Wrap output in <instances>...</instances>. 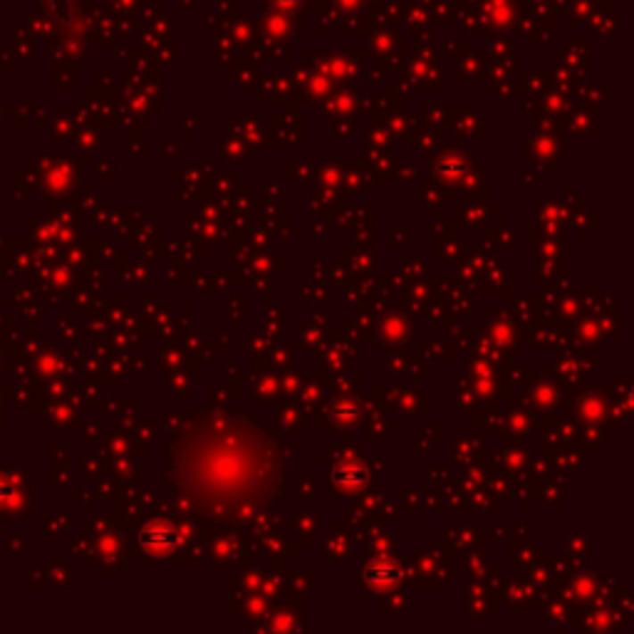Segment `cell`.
<instances>
[{
	"label": "cell",
	"mask_w": 634,
	"mask_h": 634,
	"mask_svg": "<svg viewBox=\"0 0 634 634\" xmlns=\"http://www.w3.org/2000/svg\"><path fill=\"white\" fill-rule=\"evenodd\" d=\"M365 471L362 468H357V466H342L340 471H334V489H340V490H355V489H359L362 483H365Z\"/></svg>",
	"instance_id": "cell-1"
}]
</instances>
